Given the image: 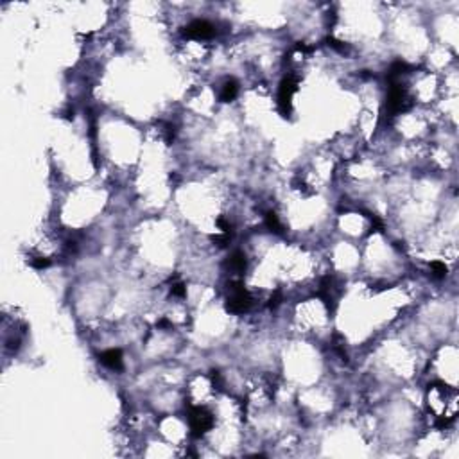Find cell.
I'll use <instances>...</instances> for the list:
<instances>
[{
	"mask_svg": "<svg viewBox=\"0 0 459 459\" xmlns=\"http://www.w3.org/2000/svg\"><path fill=\"white\" fill-rule=\"evenodd\" d=\"M228 266L232 267L235 273H242L244 269H246V257H244V253L240 252H235L232 257H230V260H228Z\"/></svg>",
	"mask_w": 459,
	"mask_h": 459,
	"instance_id": "obj_8",
	"label": "cell"
},
{
	"mask_svg": "<svg viewBox=\"0 0 459 459\" xmlns=\"http://www.w3.org/2000/svg\"><path fill=\"white\" fill-rule=\"evenodd\" d=\"M32 267H36V269H45V267L51 266V260L49 259H44V257H39V259H34L31 262Z\"/></svg>",
	"mask_w": 459,
	"mask_h": 459,
	"instance_id": "obj_12",
	"label": "cell"
},
{
	"mask_svg": "<svg viewBox=\"0 0 459 459\" xmlns=\"http://www.w3.org/2000/svg\"><path fill=\"white\" fill-rule=\"evenodd\" d=\"M237 94H239V82L233 81V79H230V81H226L223 85V90H221V101L223 102L233 101V99L237 97Z\"/></svg>",
	"mask_w": 459,
	"mask_h": 459,
	"instance_id": "obj_7",
	"label": "cell"
},
{
	"mask_svg": "<svg viewBox=\"0 0 459 459\" xmlns=\"http://www.w3.org/2000/svg\"><path fill=\"white\" fill-rule=\"evenodd\" d=\"M189 424L192 429V434L196 438L203 436L206 431H210L214 425V414L206 407H192L189 412Z\"/></svg>",
	"mask_w": 459,
	"mask_h": 459,
	"instance_id": "obj_2",
	"label": "cell"
},
{
	"mask_svg": "<svg viewBox=\"0 0 459 459\" xmlns=\"http://www.w3.org/2000/svg\"><path fill=\"white\" fill-rule=\"evenodd\" d=\"M280 300H282V295H280V293H275V295L271 296V300H269V307H278Z\"/></svg>",
	"mask_w": 459,
	"mask_h": 459,
	"instance_id": "obj_13",
	"label": "cell"
},
{
	"mask_svg": "<svg viewBox=\"0 0 459 459\" xmlns=\"http://www.w3.org/2000/svg\"><path fill=\"white\" fill-rule=\"evenodd\" d=\"M298 90V81H296L295 75H287L285 79L280 85V92H278V108L282 111L283 117L290 113V102H293V95Z\"/></svg>",
	"mask_w": 459,
	"mask_h": 459,
	"instance_id": "obj_4",
	"label": "cell"
},
{
	"mask_svg": "<svg viewBox=\"0 0 459 459\" xmlns=\"http://www.w3.org/2000/svg\"><path fill=\"white\" fill-rule=\"evenodd\" d=\"M266 224H267V228H269L271 232L282 233V224H280V221H278V217H276L275 212H267L266 214Z\"/></svg>",
	"mask_w": 459,
	"mask_h": 459,
	"instance_id": "obj_9",
	"label": "cell"
},
{
	"mask_svg": "<svg viewBox=\"0 0 459 459\" xmlns=\"http://www.w3.org/2000/svg\"><path fill=\"white\" fill-rule=\"evenodd\" d=\"M409 106H411V99L407 97L405 90L398 85V82H393L391 88H389L388 101H386L388 113L396 115V113H400V111L409 110Z\"/></svg>",
	"mask_w": 459,
	"mask_h": 459,
	"instance_id": "obj_3",
	"label": "cell"
},
{
	"mask_svg": "<svg viewBox=\"0 0 459 459\" xmlns=\"http://www.w3.org/2000/svg\"><path fill=\"white\" fill-rule=\"evenodd\" d=\"M216 34V25L208 20H194L185 27V36L194 39H208Z\"/></svg>",
	"mask_w": 459,
	"mask_h": 459,
	"instance_id": "obj_5",
	"label": "cell"
},
{
	"mask_svg": "<svg viewBox=\"0 0 459 459\" xmlns=\"http://www.w3.org/2000/svg\"><path fill=\"white\" fill-rule=\"evenodd\" d=\"M101 362L106 368L110 369H115V371H118V369H122V364H124V359H122V352L118 348H111V350H106V352L101 353Z\"/></svg>",
	"mask_w": 459,
	"mask_h": 459,
	"instance_id": "obj_6",
	"label": "cell"
},
{
	"mask_svg": "<svg viewBox=\"0 0 459 459\" xmlns=\"http://www.w3.org/2000/svg\"><path fill=\"white\" fill-rule=\"evenodd\" d=\"M431 273L434 278H445L447 276V266L443 262H440V260H436V262L431 264Z\"/></svg>",
	"mask_w": 459,
	"mask_h": 459,
	"instance_id": "obj_10",
	"label": "cell"
},
{
	"mask_svg": "<svg viewBox=\"0 0 459 459\" xmlns=\"http://www.w3.org/2000/svg\"><path fill=\"white\" fill-rule=\"evenodd\" d=\"M252 305V298H249V293L244 289V285L240 282H233L230 285V296H228V303L226 309L233 314H242L249 309Z\"/></svg>",
	"mask_w": 459,
	"mask_h": 459,
	"instance_id": "obj_1",
	"label": "cell"
},
{
	"mask_svg": "<svg viewBox=\"0 0 459 459\" xmlns=\"http://www.w3.org/2000/svg\"><path fill=\"white\" fill-rule=\"evenodd\" d=\"M171 293H173V296H180V298H183L185 293H187V289H185V285L181 282H176V283H173V287H171Z\"/></svg>",
	"mask_w": 459,
	"mask_h": 459,
	"instance_id": "obj_11",
	"label": "cell"
}]
</instances>
